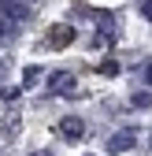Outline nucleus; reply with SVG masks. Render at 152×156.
Listing matches in <instances>:
<instances>
[{"instance_id":"obj_5","label":"nucleus","mask_w":152,"mask_h":156,"mask_svg":"<svg viewBox=\"0 0 152 156\" xmlns=\"http://www.w3.org/2000/svg\"><path fill=\"white\" fill-rule=\"evenodd\" d=\"M148 82H152V67H148Z\"/></svg>"},{"instance_id":"obj_3","label":"nucleus","mask_w":152,"mask_h":156,"mask_svg":"<svg viewBox=\"0 0 152 156\" xmlns=\"http://www.w3.org/2000/svg\"><path fill=\"white\" fill-rule=\"evenodd\" d=\"M126 141H130V138H126V134H119V138H115V141H111V149H115V152H119V149H126Z\"/></svg>"},{"instance_id":"obj_2","label":"nucleus","mask_w":152,"mask_h":156,"mask_svg":"<svg viewBox=\"0 0 152 156\" xmlns=\"http://www.w3.org/2000/svg\"><path fill=\"white\" fill-rule=\"evenodd\" d=\"M63 134H82V119H63Z\"/></svg>"},{"instance_id":"obj_4","label":"nucleus","mask_w":152,"mask_h":156,"mask_svg":"<svg viewBox=\"0 0 152 156\" xmlns=\"http://www.w3.org/2000/svg\"><path fill=\"white\" fill-rule=\"evenodd\" d=\"M145 15H148V19H152V0H145Z\"/></svg>"},{"instance_id":"obj_1","label":"nucleus","mask_w":152,"mask_h":156,"mask_svg":"<svg viewBox=\"0 0 152 156\" xmlns=\"http://www.w3.org/2000/svg\"><path fill=\"white\" fill-rule=\"evenodd\" d=\"M71 37H74L71 26H56V30H52V45H63V41H71Z\"/></svg>"}]
</instances>
